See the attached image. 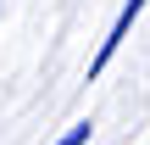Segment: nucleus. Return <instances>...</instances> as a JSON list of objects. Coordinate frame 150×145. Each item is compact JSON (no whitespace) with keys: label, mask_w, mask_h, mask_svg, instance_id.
Segmentation results:
<instances>
[{"label":"nucleus","mask_w":150,"mask_h":145,"mask_svg":"<svg viewBox=\"0 0 150 145\" xmlns=\"http://www.w3.org/2000/svg\"><path fill=\"white\" fill-rule=\"evenodd\" d=\"M139 11H145V0H122V11H117V22H111V34L100 39V56L89 61V78H95V73H106V61H111V56L122 50V39H128V28H134V17H139Z\"/></svg>","instance_id":"f257e3e1"},{"label":"nucleus","mask_w":150,"mask_h":145,"mask_svg":"<svg viewBox=\"0 0 150 145\" xmlns=\"http://www.w3.org/2000/svg\"><path fill=\"white\" fill-rule=\"evenodd\" d=\"M56 145H89V123H72V129H67Z\"/></svg>","instance_id":"f03ea898"}]
</instances>
